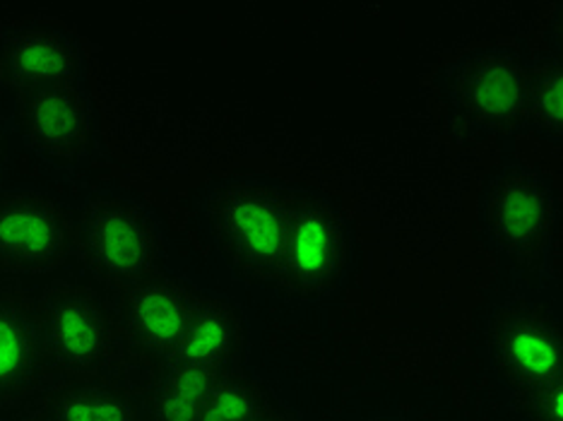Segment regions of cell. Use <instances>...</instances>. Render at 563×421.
I'll list each match as a JSON object with an SVG mask.
<instances>
[{"instance_id": "6da1fadb", "label": "cell", "mask_w": 563, "mask_h": 421, "mask_svg": "<svg viewBox=\"0 0 563 421\" xmlns=\"http://www.w3.org/2000/svg\"><path fill=\"white\" fill-rule=\"evenodd\" d=\"M34 306L63 380H123L152 388L155 368L128 342L107 297L70 279H56L42 289Z\"/></svg>"}, {"instance_id": "7a4b0ae2", "label": "cell", "mask_w": 563, "mask_h": 421, "mask_svg": "<svg viewBox=\"0 0 563 421\" xmlns=\"http://www.w3.org/2000/svg\"><path fill=\"white\" fill-rule=\"evenodd\" d=\"M294 188L273 178H227L205 190L200 220L212 251L243 285L273 287L285 255Z\"/></svg>"}, {"instance_id": "3957f363", "label": "cell", "mask_w": 563, "mask_h": 421, "mask_svg": "<svg viewBox=\"0 0 563 421\" xmlns=\"http://www.w3.org/2000/svg\"><path fill=\"white\" fill-rule=\"evenodd\" d=\"M73 255L117 295L164 270V229L140 200L119 190H95L75 210Z\"/></svg>"}, {"instance_id": "277c9868", "label": "cell", "mask_w": 563, "mask_h": 421, "mask_svg": "<svg viewBox=\"0 0 563 421\" xmlns=\"http://www.w3.org/2000/svg\"><path fill=\"white\" fill-rule=\"evenodd\" d=\"M479 222L489 246L525 279L547 273L561 226V202L547 174L522 162L498 167L484 184Z\"/></svg>"}, {"instance_id": "5b68a950", "label": "cell", "mask_w": 563, "mask_h": 421, "mask_svg": "<svg viewBox=\"0 0 563 421\" xmlns=\"http://www.w3.org/2000/svg\"><path fill=\"white\" fill-rule=\"evenodd\" d=\"M356 236L350 214L316 188H294L291 220L275 289L297 303L338 295L354 265Z\"/></svg>"}, {"instance_id": "8992f818", "label": "cell", "mask_w": 563, "mask_h": 421, "mask_svg": "<svg viewBox=\"0 0 563 421\" xmlns=\"http://www.w3.org/2000/svg\"><path fill=\"white\" fill-rule=\"evenodd\" d=\"M484 354L508 395L563 378V328L556 303L542 291H508L484 323Z\"/></svg>"}, {"instance_id": "52a82bcc", "label": "cell", "mask_w": 563, "mask_h": 421, "mask_svg": "<svg viewBox=\"0 0 563 421\" xmlns=\"http://www.w3.org/2000/svg\"><path fill=\"white\" fill-rule=\"evenodd\" d=\"M530 58L508 46L467 51L441 70V97L453 119L477 135H514L525 125Z\"/></svg>"}, {"instance_id": "ba28073f", "label": "cell", "mask_w": 563, "mask_h": 421, "mask_svg": "<svg viewBox=\"0 0 563 421\" xmlns=\"http://www.w3.org/2000/svg\"><path fill=\"white\" fill-rule=\"evenodd\" d=\"M75 212L44 188L0 190V279L60 270L73 255Z\"/></svg>"}, {"instance_id": "9c48e42d", "label": "cell", "mask_w": 563, "mask_h": 421, "mask_svg": "<svg viewBox=\"0 0 563 421\" xmlns=\"http://www.w3.org/2000/svg\"><path fill=\"white\" fill-rule=\"evenodd\" d=\"M12 131L34 157L60 171L95 157L97 113L85 82L48 85L12 97Z\"/></svg>"}, {"instance_id": "30bf717a", "label": "cell", "mask_w": 563, "mask_h": 421, "mask_svg": "<svg viewBox=\"0 0 563 421\" xmlns=\"http://www.w3.org/2000/svg\"><path fill=\"white\" fill-rule=\"evenodd\" d=\"M60 383L34 299L12 279H0V412L40 402Z\"/></svg>"}, {"instance_id": "8fae6325", "label": "cell", "mask_w": 563, "mask_h": 421, "mask_svg": "<svg viewBox=\"0 0 563 421\" xmlns=\"http://www.w3.org/2000/svg\"><path fill=\"white\" fill-rule=\"evenodd\" d=\"M198 295L196 285L164 267L143 282L111 295L109 301L133 350L150 362L166 364L186 335Z\"/></svg>"}, {"instance_id": "7c38bea8", "label": "cell", "mask_w": 563, "mask_h": 421, "mask_svg": "<svg viewBox=\"0 0 563 421\" xmlns=\"http://www.w3.org/2000/svg\"><path fill=\"white\" fill-rule=\"evenodd\" d=\"M80 82H85L82 44L56 24H18L0 40V87L8 95Z\"/></svg>"}, {"instance_id": "4fadbf2b", "label": "cell", "mask_w": 563, "mask_h": 421, "mask_svg": "<svg viewBox=\"0 0 563 421\" xmlns=\"http://www.w3.org/2000/svg\"><path fill=\"white\" fill-rule=\"evenodd\" d=\"M249 344V323L239 306L227 297L200 291L186 335L166 364L202 366L227 374L246 364Z\"/></svg>"}, {"instance_id": "5bb4252c", "label": "cell", "mask_w": 563, "mask_h": 421, "mask_svg": "<svg viewBox=\"0 0 563 421\" xmlns=\"http://www.w3.org/2000/svg\"><path fill=\"white\" fill-rule=\"evenodd\" d=\"M150 388L137 383H70L63 380L46 398L34 402L44 421H140Z\"/></svg>"}, {"instance_id": "9a60e30c", "label": "cell", "mask_w": 563, "mask_h": 421, "mask_svg": "<svg viewBox=\"0 0 563 421\" xmlns=\"http://www.w3.org/2000/svg\"><path fill=\"white\" fill-rule=\"evenodd\" d=\"M220 372L188 364H166L150 388L152 421H198Z\"/></svg>"}, {"instance_id": "2e32d148", "label": "cell", "mask_w": 563, "mask_h": 421, "mask_svg": "<svg viewBox=\"0 0 563 421\" xmlns=\"http://www.w3.org/2000/svg\"><path fill=\"white\" fill-rule=\"evenodd\" d=\"M525 125L561 143L563 135V63L559 54L530 58L528 101H525Z\"/></svg>"}, {"instance_id": "e0dca14e", "label": "cell", "mask_w": 563, "mask_h": 421, "mask_svg": "<svg viewBox=\"0 0 563 421\" xmlns=\"http://www.w3.org/2000/svg\"><path fill=\"white\" fill-rule=\"evenodd\" d=\"M273 400V392L246 366H239L214 383L198 421H251Z\"/></svg>"}, {"instance_id": "ac0fdd59", "label": "cell", "mask_w": 563, "mask_h": 421, "mask_svg": "<svg viewBox=\"0 0 563 421\" xmlns=\"http://www.w3.org/2000/svg\"><path fill=\"white\" fill-rule=\"evenodd\" d=\"M520 421H563V378L510 395Z\"/></svg>"}, {"instance_id": "d6986e66", "label": "cell", "mask_w": 563, "mask_h": 421, "mask_svg": "<svg viewBox=\"0 0 563 421\" xmlns=\"http://www.w3.org/2000/svg\"><path fill=\"white\" fill-rule=\"evenodd\" d=\"M251 421H301V417L297 412H291L289 407L273 400L271 405L265 407V410H261Z\"/></svg>"}, {"instance_id": "ffe728a7", "label": "cell", "mask_w": 563, "mask_h": 421, "mask_svg": "<svg viewBox=\"0 0 563 421\" xmlns=\"http://www.w3.org/2000/svg\"><path fill=\"white\" fill-rule=\"evenodd\" d=\"M8 157H10V137H8V128H5L3 119H0V178H3V174H5Z\"/></svg>"}, {"instance_id": "44dd1931", "label": "cell", "mask_w": 563, "mask_h": 421, "mask_svg": "<svg viewBox=\"0 0 563 421\" xmlns=\"http://www.w3.org/2000/svg\"><path fill=\"white\" fill-rule=\"evenodd\" d=\"M18 421H44V419H42L40 414H36V412L32 410V412H27V414H24L22 419H18Z\"/></svg>"}, {"instance_id": "7402d4cb", "label": "cell", "mask_w": 563, "mask_h": 421, "mask_svg": "<svg viewBox=\"0 0 563 421\" xmlns=\"http://www.w3.org/2000/svg\"><path fill=\"white\" fill-rule=\"evenodd\" d=\"M371 421H405V419H395V417H378V419H371Z\"/></svg>"}]
</instances>
